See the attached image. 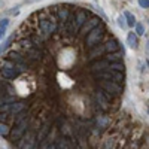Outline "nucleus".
I'll list each match as a JSON object with an SVG mask.
<instances>
[{"instance_id":"5","label":"nucleus","mask_w":149,"mask_h":149,"mask_svg":"<svg viewBox=\"0 0 149 149\" xmlns=\"http://www.w3.org/2000/svg\"><path fill=\"white\" fill-rule=\"evenodd\" d=\"M27 128H29V119L26 118L24 121H21L19 124H17L15 125V128H14V131H12V134H10V137H12V140H18V139H21L22 136H24V133L27 131Z\"/></svg>"},{"instance_id":"29","label":"nucleus","mask_w":149,"mask_h":149,"mask_svg":"<svg viewBox=\"0 0 149 149\" xmlns=\"http://www.w3.org/2000/svg\"><path fill=\"white\" fill-rule=\"evenodd\" d=\"M5 33H6V29H2V27H0V39H2V37L5 36Z\"/></svg>"},{"instance_id":"23","label":"nucleus","mask_w":149,"mask_h":149,"mask_svg":"<svg viewBox=\"0 0 149 149\" xmlns=\"http://www.w3.org/2000/svg\"><path fill=\"white\" fill-rule=\"evenodd\" d=\"M0 134H2V136H8V134H9V128H8L6 124L0 122Z\"/></svg>"},{"instance_id":"20","label":"nucleus","mask_w":149,"mask_h":149,"mask_svg":"<svg viewBox=\"0 0 149 149\" xmlns=\"http://www.w3.org/2000/svg\"><path fill=\"white\" fill-rule=\"evenodd\" d=\"M14 37H15V34H12L10 37H8V39H6L2 45H0V55H2V54H3V51H5V49L10 45V42H12V39H14Z\"/></svg>"},{"instance_id":"16","label":"nucleus","mask_w":149,"mask_h":149,"mask_svg":"<svg viewBox=\"0 0 149 149\" xmlns=\"http://www.w3.org/2000/svg\"><path fill=\"white\" fill-rule=\"evenodd\" d=\"M109 69L116 70V72H124L125 70V66H124L122 61H113V63H109Z\"/></svg>"},{"instance_id":"30","label":"nucleus","mask_w":149,"mask_h":149,"mask_svg":"<svg viewBox=\"0 0 149 149\" xmlns=\"http://www.w3.org/2000/svg\"><path fill=\"white\" fill-rule=\"evenodd\" d=\"M46 149H55V143H49V145L46 146Z\"/></svg>"},{"instance_id":"19","label":"nucleus","mask_w":149,"mask_h":149,"mask_svg":"<svg viewBox=\"0 0 149 149\" xmlns=\"http://www.w3.org/2000/svg\"><path fill=\"white\" fill-rule=\"evenodd\" d=\"M55 149H69V146H67V140H66L64 137L58 139V140L55 142Z\"/></svg>"},{"instance_id":"9","label":"nucleus","mask_w":149,"mask_h":149,"mask_svg":"<svg viewBox=\"0 0 149 149\" xmlns=\"http://www.w3.org/2000/svg\"><path fill=\"white\" fill-rule=\"evenodd\" d=\"M49 130H51V122L46 121L43 125L40 127V131H39V136H37V142L42 143L48 139V136H49Z\"/></svg>"},{"instance_id":"28","label":"nucleus","mask_w":149,"mask_h":149,"mask_svg":"<svg viewBox=\"0 0 149 149\" xmlns=\"http://www.w3.org/2000/svg\"><path fill=\"white\" fill-rule=\"evenodd\" d=\"M139 5H140V6H142L143 9H146L149 3H148V0H139Z\"/></svg>"},{"instance_id":"26","label":"nucleus","mask_w":149,"mask_h":149,"mask_svg":"<svg viewBox=\"0 0 149 149\" xmlns=\"http://www.w3.org/2000/svg\"><path fill=\"white\" fill-rule=\"evenodd\" d=\"M8 24H9V19L5 18V19L0 21V27H2V29H6V27H8Z\"/></svg>"},{"instance_id":"2","label":"nucleus","mask_w":149,"mask_h":149,"mask_svg":"<svg viewBox=\"0 0 149 149\" xmlns=\"http://www.w3.org/2000/svg\"><path fill=\"white\" fill-rule=\"evenodd\" d=\"M104 34H106V29H104V24H103V22L100 24V26L94 27L93 30H90L88 33L85 34V36H86V39H85L86 48H93V46H95V45H98V43H102Z\"/></svg>"},{"instance_id":"3","label":"nucleus","mask_w":149,"mask_h":149,"mask_svg":"<svg viewBox=\"0 0 149 149\" xmlns=\"http://www.w3.org/2000/svg\"><path fill=\"white\" fill-rule=\"evenodd\" d=\"M100 88L104 90L106 93H109L112 97H118L122 93V85L116 84V82H112V81H102L100 82Z\"/></svg>"},{"instance_id":"24","label":"nucleus","mask_w":149,"mask_h":149,"mask_svg":"<svg viewBox=\"0 0 149 149\" xmlns=\"http://www.w3.org/2000/svg\"><path fill=\"white\" fill-rule=\"evenodd\" d=\"M136 34H139V36H142V34H145V30H143V26L140 22H136Z\"/></svg>"},{"instance_id":"18","label":"nucleus","mask_w":149,"mask_h":149,"mask_svg":"<svg viewBox=\"0 0 149 149\" xmlns=\"http://www.w3.org/2000/svg\"><path fill=\"white\" fill-rule=\"evenodd\" d=\"M124 18H125V22H127V26H134L136 24V18L133 14H130V12H124Z\"/></svg>"},{"instance_id":"4","label":"nucleus","mask_w":149,"mask_h":149,"mask_svg":"<svg viewBox=\"0 0 149 149\" xmlns=\"http://www.w3.org/2000/svg\"><path fill=\"white\" fill-rule=\"evenodd\" d=\"M100 24H102V19H100V18L90 17V19H86V21L82 24V27L79 29V34H81V36H85L90 30H93V29L97 27V26H100Z\"/></svg>"},{"instance_id":"27","label":"nucleus","mask_w":149,"mask_h":149,"mask_svg":"<svg viewBox=\"0 0 149 149\" xmlns=\"http://www.w3.org/2000/svg\"><path fill=\"white\" fill-rule=\"evenodd\" d=\"M112 146H113V140H112V139H109V140H106V145H104V149H112Z\"/></svg>"},{"instance_id":"21","label":"nucleus","mask_w":149,"mask_h":149,"mask_svg":"<svg viewBox=\"0 0 149 149\" xmlns=\"http://www.w3.org/2000/svg\"><path fill=\"white\" fill-rule=\"evenodd\" d=\"M34 142H36V139H34V136L33 134H30V137H29V142L22 146V149H34Z\"/></svg>"},{"instance_id":"15","label":"nucleus","mask_w":149,"mask_h":149,"mask_svg":"<svg viewBox=\"0 0 149 149\" xmlns=\"http://www.w3.org/2000/svg\"><path fill=\"white\" fill-rule=\"evenodd\" d=\"M127 43H128V46L130 48H137V37H136V33L134 31H131V33H128V36H127Z\"/></svg>"},{"instance_id":"13","label":"nucleus","mask_w":149,"mask_h":149,"mask_svg":"<svg viewBox=\"0 0 149 149\" xmlns=\"http://www.w3.org/2000/svg\"><path fill=\"white\" fill-rule=\"evenodd\" d=\"M122 57H124V49L122 51H116V52H109L106 55V60L109 63H113V61H122Z\"/></svg>"},{"instance_id":"12","label":"nucleus","mask_w":149,"mask_h":149,"mask_svg":"<svg viewBox=\"0 0 149 149\" xmlns=\"http://www.w3.org/2000/svg\"><path fill=\"white\" fill-rule=\"evenodd\" d=\"M103 45H104V51L106 52H116V51H119V43H118L116 39H110V40H107Z\"/></svg>"},{"instance_id":"11","label":"nucleus","mask_w":149,"mask_h":149,"mask_svg":"<svg viewBox=\"0 0 149 149\" xmlns=\"http://www.w3.org/2000/svg\"><path fill=\"white\" fill-rule=\"evenodd\" d=\"M107 67H109V61H107L106 58H104V60H98V61H95V63L91 64V70H93V73L106 70Z\"/></svg>"},{"instance_id":"10","label":"nucleus","mask_w":149,"mask_h":149,"mask_svg":"<svg viewBox=\"0 0 149 149\" xmlns=\"http://www.w3.org/2000/svg\"><path fill=\"white\" fill-rule=\"evenodd\" d=\"M91 51L88 54V58L90 60H94V58H98V57H102L106 51H104V45H95L93 48H90Z\"/></svg>"},{"instance_id":"8","label":"nucleus","mask_w":149,"mask_h":149,"mask_svg":"<svg viewBox=\"0 0 149 149\" xmlns=\"http://www.w3.org/2000/svg\"><path fill=\"white\" fill-rule=\"evenodd\" d=\"M0 95H15V88L8 82V79H0Z\"/></svg>"},{"instance_id":"14","label":"nucleus","mask_w":149,"mask_h":149,"mask_svg":"<svg viewBox=\"0 0 149 149\" xmlns=\"http://www.w3.org/2000/svg\"><path fill=\"white\" fill-rule=\"evenodd\" d=\"M22 110H26V104L24 103H10V109H9V113H12V115H17V113H19V112H22Z\"/></svg>"},{"instance_id":"1","label":"nucleus","mask_w":149,"mask_h":149,"mask_svg":"<svg viewBox=\"0 0 149 149\" xmlns=\"http://www.w3.org/2000/svg\"><path fill=\"white\" fill-rule=\"evenodd\" d=\"M29 67L27 66H21V64H15L14 61H10L8 58L0 61V74L3 76V79H17L19 78L24 72H27Z\"/></svg>"},{"instance_id":"22","label":"nucleus","mask_w":149,"mask_h":149,"mask_svg":"<svg viewBox=\"0 0 149 149\" xmlns=\"http://www.w3.org/2000/svg\"><path fill=\"white\" fill-rule=\"evenodd\" d=\"M15 116H17V118H15L14 124H15V125H17V124H19L21 121H24V119L27 118V113H26V110H22V112H19V113H17Z\"/></svg>"},{"instance_id":"7","label":"nucleus","mask_w":149,"mask_h":149,"mask_svg":"<svg viewBox=\"0 0 149 149\" xmlns=\"http://www.w3.org/2000/svg\"><path fill=\"white\" fill-rule=\"evenodd\" d=\"M90 17H91V12L86 10V9L78 10L76 14H74V30H76V33L79 31V29L82 27V24L88 19Z\"/></svg>"},{"instance_id":"25","label":"nucleus","mask_w":149,"mask_h":149,"mask_svg":"<svg viewBox=\"0 0 149 149\" xmlns=\"http://www.w3.org/2000/svg\"><path fill=\"white\" fill-rule=\"evenodd\" d=\"M118 26H119L121 29H127V22H125V18H124V15H121V17L118 18Z\"/></svg>"},{"instance_id":"6","label":"nucleus","mask_w":149,"mask_h":149,"mask_svg":"<svg viewBox=\"0 0 149 149\" xmlns=\"http://www.w3.org/2000/svg\"><path fill=\"white\" fill-rule=\"evenodd\" d=\"M6 58L8 60H10V61H14L15 64H21V66H27V67H30L31 64L29 63V60L24 57L21 52H17V51H14V49H12V51H9L8 54H6Z\"/></svg>"},{"instance_id":"17","label":"nucleus","mask_w":149,"mask_h":149,"mask_svg":"<svg viewBox=\"0 0 149 149\" xmlns=\"http://www.w3.org/2000/svg\"><path fill=\"white\" fill-rule=\"evenodd\" d=\"M14 102H15V97L14 95H0V106L14 103Z\"/></svg>"}]
</instances>
